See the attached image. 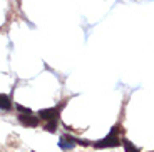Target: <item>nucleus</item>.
<instances>
[{
	"label": "nucleus",
	"instance_id": "nucleus-5",
	"mask_svg": "<svg viewBox=\"0 0 154 152\" xmlns=\"http://www.w3.org/2000/svg\"><path fill=\"white\" fill-rule=\"evenodd\" d=\"M0 109L2 110H10L12 109V100H10L8 95L0 94Z\"/></svg>",
	"mask_w": 154,
	"mask_h": 152
},
{
	"label": "nucleus",
	"instance_id": "nucleus-3",
	"mask_svg": "<svg viewBox=\"0 0 154 152\" xmlns=\"http://www.w3.org/2000/svg\"><path fill=\"white\" fill-rule=\"evenodd\" d=\"M77 145V139L72 135H69V134H64V135L60 137V141H59V147L62 149V150H70V149H74Z\"/></svg>",
	"mask_w": 154,
	"mask_h": 152
},
{
	"label": "nucleus",
	"instance_id": "nucleus-8",
	"mask_svg": "<svg viewBox=\"0 0 154 152\" xmlns=\"http://www.w3.org/2000/svg\"><path fill=\"white\" fill-rule=\"evenodd\" d=\"M17 110H19V112H23V114H29V112H32L29 107H23V105H17Z\"/></svg>",
	"mask_w": 154,
	"mask_h": 152
},
{
	"label": "nucleus",
	"instance_id": "nucleus-1",
	"mask_svg": "<svg viewBox=\"0 0 154 152\" xmlns=\"http://www.w3.org/2000/svg\"><path fill=\"white\" fill-rule=\"evenodd\" d=\"M119 130H121V126H114V127H112V130L109 132V135L104 137L102 141L96 142V144H94V147H97V149H106V147H117V145H121Z\"/></svg>",
	"mask_w": 154,
	"mask_h": 152
},
{
	"label": "nucleus",
	"instance_id": "nucleus-7",
	"mask_svg": "<svg viewBox=\"0 0 154 152\" xmlns=\"http://www.w3.org/2000/svg\"><path fill=\"white\" fill-rule=\"evenodd\" d=\"M44 129H45L47 132H55V130H57V119H54V120H47V124H45Z\"/></svg>",
	"mask_w": 154,
	"mask_h": 152
},
{
	"label": "nucleus",
	"instance_id": "nucleus-6",
	"mask_svg": "<svg viewBox=\"0 0 154 152\" xmlns=\"http://www.w3.org/2000/svg\"><path fill=\"white\" fill-rule=\"evenodd\" d=\"M121 142H122V145H124V150H126V152H139V149L136 147V145L132 144L131 141H127V139H122Z\"/></svg>",
	"mask_w": 154,
	"mask_h": 152
},
{
	"label": "nucleus",
	"instance_id": "nucleus-4",
	"mask_svg": "<svg viewBox=\"0 0 154 152\" xmlns=\"http://www.w3.org/2000/svg\"><path fill=\"white\" fill-rule=\"evenodd\" d=\"M59 110H60V105H59V107H50V109L38 110V119H42V120H54V119H57Z\"/></svg>",
	"mask_w": 154,
	"mask_h": 152
},
{
	"label": "nucleus",
	"instance_id": "nucleus-2",
	"mask_svg": "<svg viewBox=\"0 0 154 152\" xmlns=\"http://www.w3.org/2000/svg\"><path fill=\"white\" fill-rule=\"evenodd\" d=\"M19 122L25 127H37L40 124V119H38V115H34L32 112H29V114H20Z\"/></svg>",
	"mask_w": 154,
	"mask_h": 152
}]
</instances>
